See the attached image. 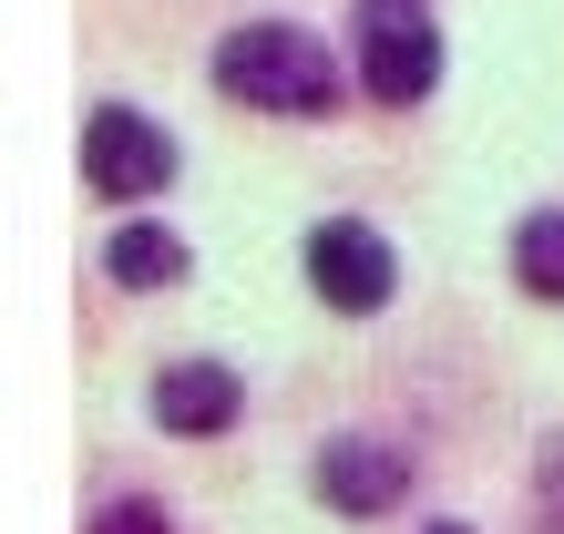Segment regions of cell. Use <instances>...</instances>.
Wrapping results in <instances>:
<instances>
[{"instance_id":"11","label":"cell","mask_w":564,"mask_h":534,"mask_svg":"<svg viewBox=\"0 0 564 534\" xmlns=\"http://www.w3.org/2000/svg\"><path fill=\"white\" fill-rule=\"evenodd\" d=\"M421 534H473V524H421Z\"/></svg>"},{"instance_id":"5","label":"cell","mask_w":564,"mask_h":534,"mask_svg":"<svg viewBox=\"0 0 564 534\" xmlns=\"http://www.w3.org/2000/svg\"><path fill=\"white\" fill-rule=\"evenodd\" d=\"M308 483H318L328 514H390L411 493V452L401 442H370V431H339V442H318Z\"/></svg>"},{"instance_id":"3","label":"cell","mask_w":564,"mask_h":534,"mask_svg":"<svg viewBox=\"0 0 564 534\" xmlns=\"http://www.w3.org/2000/svg\"><path fill=\"white\" fill-rule=\"evenodd\" d=\"M308 288H318L339 319L390 309V288H401V267H390V237H380V226H359V216L308 226Z\"/></svg>"},{"instance_id":"9","label":"cell","mask_w":564,"mask_h":534,"mask_svg":"<svg viewBox=\"0 0 564 534\" xmlns=\"http://www.w3.org/2000/svg\"><path fill=\"white\" fill-rule=\"evenodd\" d=\"M83 534H175V524H164V504H144V493H113Z\"/></svg>"},{"instance_id":"2","label":"cell","mask_w":564,"mask_h":534,"mask_svg":"<svg viewBox=\"0 0 564 534\" xmlns=\"http://www.w3.org/2000/svg\"><path fill=\"white\" fill-rule=\"evenodd\" d=\"M349 42H359V93L390 114H411L442 83V21L431 0H349Z\"/></svg>"},{"instance_id":"7","label":"cell","mask_w":564,"mask_h":534,"mask_svg":"<svg viewBox=\"0 0 564 534\" xmlns=\"http://www.w3.org/2000/svg\"><path fill=\"white\" fill-rule=\"evenodd\" d=\"M104 267H113V288H175L185 267H195V247L175 237V226H113Z\"/></svg>"},{"instance_id":"6","label":"cell","mask_w":564,"mask_h":534,"mask_svg":"<svg viewBox=\"0 0 564 534\" xmlns=\"http://www.w3.org/2000/svg\"><path fill=\"white\" fill-rule=\"evenodd\" d=\"M237 412H247V381L226 360H164L154 371V431H175V442H206Z\"/></svg>"},{"instance_id":"1","label":"cell","mask_w":564,"mask_h":534,"mask_svg":"<svg viewBox=\"0 0 564 534\" xmlns=\"http://www.w3.org/2000/svg\"><path fill=\"white\" fill-rule=\"evenodd\" d=\"M216 93L247 114H339V52L297 21H247L216 42Z\"/></svg>"},{"instance_id":"8","label":"cell","mask_w":564,"mask_h":534,"mask_svg":"<svg viewBox=\"0 0 564 534\" xmlns=\"http://www.w3.org/2000/svg\"><path fill=\"white\" fill-rule=\"evenodd\" d=\"M513 278H523V298H564V206L513 226Z\"/></svg>"},{"instance_id":"10","label":"cell","mask_w":564,"mask_h":534,"mask_svg":"<svg viewBox=\"0 0 564 534\" xmlns=\"http://www.w3.org/2000/svg\"><path fill=\"white\" fill-rule=\"evenodd\" d=\"M534 534H564V442L544 452V524H534Z\"/></svg>"},{"instance_id":"4","label":"cell","mask_w":564,"mask_h":534,"mask_svg":"<svg viewBox=\"0 0 564 534\" xmlns=\"http://www.w3.org/2000/svg\"><path fill=\"white\" fill-rule=\"evenodd\" d=\"M83 175L104 195H164L175 185V134L154 114H134V104H104L83 124Z\"/></svg>"}]
</instances>
